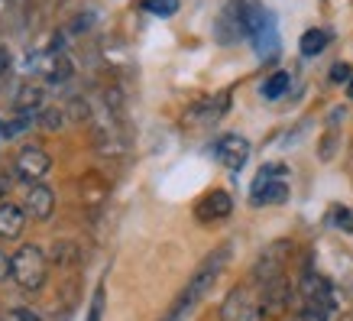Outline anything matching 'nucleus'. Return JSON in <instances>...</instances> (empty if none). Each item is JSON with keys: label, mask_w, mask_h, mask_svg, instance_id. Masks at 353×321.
Instances as JSON below:
<instances>
[{"label": "nucleus", "mask_w": 353, "mask_h": 321, "mask_svg": "<svg viewBox=\"0 0 353 321\" xmlns=\"http://www.w3.org/2000/svg\"><path fill=\"white\" fill-rule=\"evenodd\" d=\"M327 39H331V32L327 30H305L301 32V43H299V49H301V55H321L324 49H327Z\"/></svg>", "instance_id": "obj_17"}, {"label": "nucleus", "mask_w": 353, "mask_h": 321, "mask_svg": "<svg viewBox=\"0 0 353 321\" xmlns=\"http://www.w3.org/2000/svg\"><path fill=\"white\" fill-rule=\"evenodd\" d=\"M13 169H17V175H20L23 182L39 185L46 175H49V169H52V159H49V153L39 150V146H23V150L17 153Z\"/></svg>", "instance_id": "obj_8"}, {"label": "nucleus", "mask_w": 353, "mask_h": 321, "mask_svg": "<svg viewBox=\"0 0 353 321\" xmlns=\"http://www.w3.org/2000/svg\"><path fill=\"white\" fill-rule=\"evenodd\" d=\"M295 295H299V309H321V311H327V315H331V309H334L331 282L324 276H318V273H311V269L301 273Z\"/></svg>", "instance_id": "obj_6"}, {"label": "nucleus", "mask_w": 353, "mask_h": 321, "mask_svg": "<svg viewBox=\"0 0 353 321\" xmlns=\"http://www.w3.org/2000/svg\"><path fill=\"white\" fill-rule=\"evenodd\" d=\"M227 260H230V246H217L211 257H204L201 260V266L192 273V279L185 282V289L179 292V299H175V305L169 309V315L162 321H185L188 315H192V309L198 305V302L211 292V286L217 282V276L224 273V266H227Z\"/></svg>", "instance_id": "obj_1"}, {"label": "nucleus", "mask_w": 353, "mask_h": 321, "mask_svg": "<svg viewBox=\"0 0 353 321\" xmlns=\"http://www.w3.org/2000/svg\"><path fill=\"white\" fill-rule=\"evenodd\" d=\"M227 107H230V95H211L204 97V101H198V104L188 107V114H185V120L188 124H198V127H204V124H214V120H221L227 114Z\"/></svg>", "instance_id": "obj_11"}, {"label": "nucleus", "mask_w": 353, "mask_h": 321, "mask_svg": "<svg viewBox=\"0 0 353 321\" xmlns=\"http://www.w3.org/2000/svg\"><path fill=\"white\" fill-rule=\"evenodd\" d=\"M52 263H59V266H68V263H75L78 260V250H75V244H68V240H62V244H55L52 246Z\"/></svg>", "instance_id": "obj_21"}, {"label": "nucleus", "mask_w": 353, "mask_h": 321, "mask_svg": "<svg viewBox=\"0 0 353 321\" xmlns=\"http://www.w3.org/2000/svg\"><path fill=\"white\" fill-rule=\"evenodd\" d=\"M285 166H263L259 175L253 179L250 188V202L263 208V204H282L289 202V182H285Z\"/></svg>", "instance_id": "obj_4"}, {"label": "nucleus", "mask_w": 353, "mask_h": 321, "mask_svg": "<svg viewBox=\"0 0 353 321\" xmlns=\"http://www.w3.org/2000/svg\"><path fill=\"white\" fill-rule=\"evenodd\" d=\"M65 120H68V110H65V107H46L39 124H43L46 130H62Z\"/></svg>", "instance_id": "obj_20"}, {"label": "nucleus", "mask_w": 353, "mask_h": 321, "mask_svg": "<svg viewBox=\"0 0 353 321\" xmlns=\"http://www.w3.org/2000/svg\"><path fill=\"white\" fill-rule=\"evenodd\" d=\"M7 279H13V257L0 250V282H7Z\"/></svg>", "instance_id": "obj_26"}, {"label": "nucleus", "mask_w": 353, "mask_h": 321, "mask_svg": "<svg viewBox=\"0 0 353 321\" xmlns=\"http://www.w3.org/2000/svg\"><path fill=\"white\" fill-rule=\"evenodd\" d=\"M217 43L221 46H234L236 39H243L246 32H243V20H240V7H236V0H230L224 7V13L217 17Z\"/></svg>", "instance_id": "obj_14"}, {"label": "nucleus", "mask_w": 353, "mask_h": 321, "mask_svg": "<svg viewBox=\"0 0 353 321\" xmlns=\"http://www.w3.org/2000/svg\"><path fill=\"white\" fill-rule=\"evenodd\" d=\"M23 211L30 214L32 221H49L55 211V192L49 185H30V192H26V204H23Z\"/></svg>", "instance_id": "obj_13"}, {"label": "nucleus", "mask_w": 353, "mask_h": 321, "mask_svg": "<svg viewBox=\"0 0 353 321\" xmlns=\"http://www.w3.org/2000/svg\"><path fill=\"white\" fill-rule=\"evenodd\" d=\"M292 295H295V289H292L289 276H276V279H269V282H263V286H259V305H263V315H269V318L285 315L289 305H292Z\"/></svg>", "instance_id": "obj_7"}, {"label": "nucleus", "mask_w": 353, "mask_h": 321, "mask_svg": "<svg viewBox=\"0 0 353 321\" xmlns=\"http://www.w3.org/2000/svg\"><path fill=\"white\" fill-rule=\"evenodd\" d=\"M46 101V91L43 85H36V81H23L17 88V95H13V110L17 114H36Z\"/></svg>", "instance_id": "obj_16"}, {"label": "nucleus", "mask_w": 353, "mask_h": 321, "mask_svg": "<svg viewBox=\"0 0 353 321\" xmlns=\"http://www.w3.org/2000/svg\"><path fill=\"white\" fill-rule=\"evenodd\" d=\"M331 221H334V227H341V231H350L353 234V211H347V208H334Z\"/></svg>", "instance_id": "obj_23"}, {"label": "nucleus", "mask_w": 353, "mask_h": 321, "mask_svg": "<svg viewBox=\"0 0 353 321\" xmlns=\"http://www.w3.org/2000/svg\"><path fill=\"white\" fill-rule=\"evenodd\" d=\"M234 211V198L224 192V188H214V192H208L201 202L194 204V217L201 221V224H214V221H224L230 217Z\"/></svg>", "instance_id": "obj_10"}, {"label": "nucleus", "mask_w": 353, "mask_h": 321, "mask_svg": "<svg viewBox=\"0 0 353 321\" xmlns=\"http://www.w3.org/2000/svg\"><path fill=\"white\" fill-rule=\"evenodd\" d=\"M289 88H292L289 72H272V75L263 81V97H266V101H279L282 95H289Z\"/></svg>", "instance_id": "obj_18"}, {"label": "nucleus", "mask_w": 353, "mask_h": 321, "mask_svg": "<svg viewBox=\"0 0 353 321\" xmlns=\"http://www.w3.org/2000/svg\"><path fill=\"white\" fill-rule=\"evenodd\" d=\"M23 72L32 78H43L49 85H62L72 78V62H68V55L62 49H39V52H30L26 55V62H23Z\"/></svg>", "instance_id": "obj_3"}, {"label": "nucleus", "mask_w": 353, "mask_h": 321, "mask_svg": "<svg viewBox=\"0 0 353 321\" xmlns=\"http://www.w3.org/2000/svg\"><path fill=\"white\" fill-rule=\"evenodd\" d=\"M0 72H7V52H0Z\"/></svg>", "instance_id": "obj_29"}, {"label": "nucleus", "mask_w": 353, "mask_h": 321, "mask_svg": "<svg viewBox=\"0 0 353 321\" xmlns=\"http://www.w3.org/2000/svg\"><path fill=\"white\" fill-rule=\"evenodd\" d=\"M13 318H17V321H43L36 311H30V309H17V311H13Z\"/></svg>", "instance_id": "obj_28"}, {"label": "nucleus", "mask_w": 353, "mask_h": 321, "mask_svg": "<svg viewBox=\"0 0 353 321\" xmlns=\"http://www.w3.org/2000/svg\"><path fill=\"white\" fill-rule=\"evenodd\" d=\"M341 321H353V315H343V318Z\"/></svg>", "instance_id": "obj_31"}, {"label": "nucleus", "mask_w": 353, "mask_h": 321, "mask_svg": "<svg viewBox=\"0 0 353 321\" xmlns=\"http://www.w3.org/2000/svg\"><path fill=\"white\" fill-rule=\"evenodd\" d=\"M139 3L152 17H175L179 13V0H139Z\"/></svg>", "instance_id": "obj_19"}, {"label": "nucleus", "mask_w": 353, "mask_h": 321, "mask_svg": "<svg viewBox=\"0 0 353 321\" xmlns=\"http://www.w3.org/2000/svg\"><path fill=\"white\" fill-rule=\"evenodd\" d=\"M347 95H350V101H353V78L347 81Z\"/></svg>", "instance_id": "obj_30"}, {"label": "nucleus", "mask_w": 353, "mask_h": 321, "mask_svg": "<svg viewBox=\"0 0 353 321\" xmlns=\"http://www.w3.org/2000/svg\"><path fill=\"white\" fill-rule=\"evenodd\" d=\"M23 227H26V211L20 204H0V240H17L23 234Z\"/></svg>", "instance_id": "obj_15"}, {"label": "nucleus", "mask_w": 353, "mask_h": 321, "mask_svg": "<svg viewBox=\"0 0 353 321\" xmlns=\"http://www.w3.org/2000/svg\"><path fill=\"white\" fill-rule=\"evenodd\" d=\"M343 110H334L331 114V124H327V137L321 143V159H331L334 156V143H337V117H341Z\"/></svg>", "instance_id": "obj_22"}, {"label": "nucleus", "mask_w": 353, "mask_h": 321, "mask_svg": "<svg viewBox=\"0 0 353 321\" xmlns=\"http://www.w3.org/2000/svg\"><path fill=\"white\" fill-rule=\"evenodd\" d=\"M49 276V257H46L43 246L36 244H23L13 253V282L26 292H36Z\"/></svg>", "instance_id": "obj_2"}, {"label": "nucleus", "mask_w": 353, "mask_h": 321, "mask_svg": "<svg viewBox=\"0 0 353 321\" xmlns=\"http://www.w3.org/2000/svg\"><path fill=\"white\" fill-rule=\"evenodd\" d=\"M292 321H327V311H321V309H299Z\"/></svg>", "instance_id": "obj_25"}, {"label": "nucleus", "mask_w": 353, "mask_h": 321, "mask_svg": "<svg viewBox=\"0 0 353 321\" xmlns=\"http://www.w3.org/2000/svg\"><path fill=\"white\" fill-rule=\"evenodd\" d=\"M263 318L266 315H263L259 295L250 286H236L221 302V321H263Z\"/></svg>", "instance_id": "obj_5"}, {"label": "nucleus", "mask_w": 353, "mask_h": 321, "mask_svg": "<svg viewBox=\"0 0 353 321\" xmlns=\"http://www.w3.org/2000/svg\"><path fill=\"white\" fill-rule=\"evenodd\" d=\"M101 311H104V286H97L94 302H91V311H88V321H101Z\"/></svg>", "instance_id": "obj_24"}, {"label": "nucleus", "mask_w": 353, "mask_h": 321, "mask_svg": "<svg viewBox=\"0 0 353 321\" xmlns=\"http://www.w3.org/2000/svg\"><path fill=\"white\" fill-rule=\"evenodd\" d=\"M214 156L227 172H240L250 159V139L240 137V133H224L214 143Z\"/></svg>", "instance_id": "obj_9"}, {"label": "nucleus", "mask_w": 353, "mask_h": 321, "mask_svg": "<svg viewBox=\"0 0 353 321\" xmlns=\"http://www.w3.org/2000/svg\"><path fill=\"white\" fill-rule=\"evenodd\" d=\"M276 276H285V244H272L269 250H263V257L253 266V282L256 286H263V282Z\"/></svg>", "instance_id": "obj_12"}, {"label": "nucleus", "mask_w": 353, "mask_h": 321, "mask_svg": "<svg viewBox=\"0 0 353 321\" xmlns=\"http://www.w3.org/2000/svg\"><path fill=\"white\" fill-rule=\"evenodd\" d=\"M350 78H353V68H350V65H343V62H337V65H334L331 81H350Z\"/></svg>", "instance_id": "obj_27"}]
</instances>
